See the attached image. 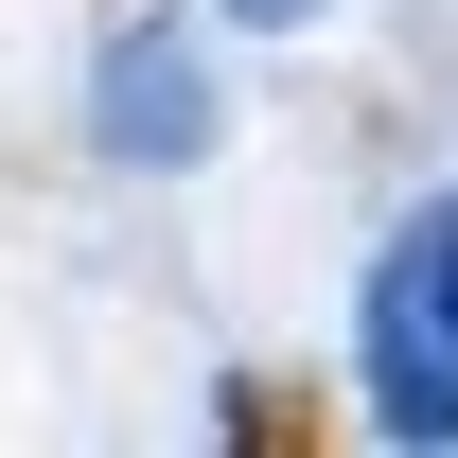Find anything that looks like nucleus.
<instances>
[{"label": "nucleus", "mask_w": 458, "mask_h": 458, "mask_svg": "<svg viewBox=\"0 0 458 458\" xmlns=\"http://www.w3.org/2000/svg\"><path fill=\"white\" fill-rule=\"evenodd\" d=\"M352 388H370L388 441H458V283H441L423 229H405L388 265H370V300H352Z\"/></svg>", "instance_id": "f257e3e1"}, {"label": "nucleus", "mask_w": 458, "mask_h": 458, "mask_svg": "<svg viewBox=\"0 0 458 458\" xmlns=\"http://www.w3.org/2000/svg\"><path fill=\"white\" fill-rule=\"evenodd\" d=\"M212 36L194 18H123L106 54H89V141H106V176H194L212 159Z\"/></svg>", "instance_id": "f03ea898"}, {"label": "nucleus", "mask_w": 458, "mask_h": 458, "mask_svg": "<svg viewBox=\"0 0 458 458\" xmlns=\"http://www.w3.org/2000/svg\"><path fill=\"white\" fill-rule=\"evenodd\" d=\"M229 18H247V36H300V18H318V0H229Z\"/></svg>", "instance_id": "7ed1b4c3"}]
</instances>
